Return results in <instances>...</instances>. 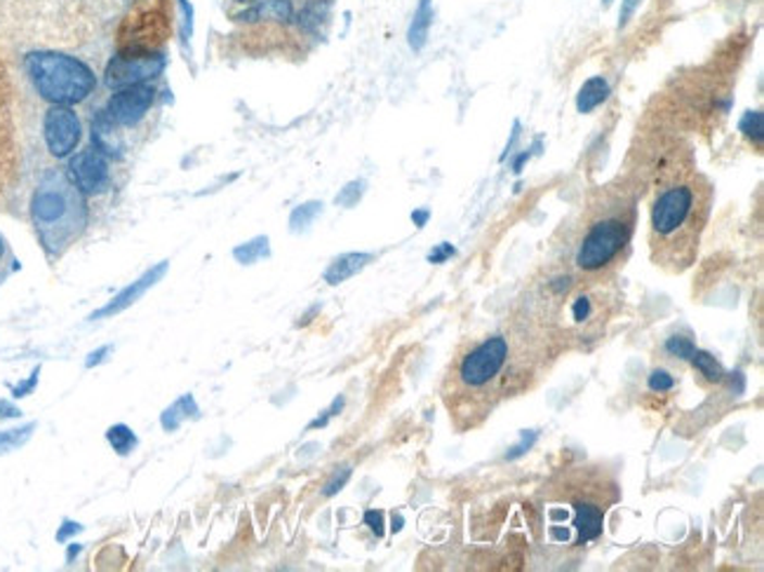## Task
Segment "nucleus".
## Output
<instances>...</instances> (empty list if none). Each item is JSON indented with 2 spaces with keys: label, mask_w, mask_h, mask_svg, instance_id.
Masks as SVG:
<instances>
[{
  "label": "nucleus",
  "mask_w": 764,
  "mask_h": 572,
  "mask_svg": "<svg viewBox=\"0 0 764 572\" xmlns=\"http://www.w3.org/2000/svg\"><path fill=\"white\" fill-rule=\"evenodd\" d=\"M711 204L713 186L694 171H680L659 188L650 214V244L659 266L673 272L691 266Z\"/></svg>",
  "instance_id": "1"
},
{
  "label": "nucleus",
  "mask_w": 764,
  "mask_h": 572,
  "mask_svg": "<svg viewBox=\"0 0 764 572\" xmlns=\"http://www.w3.org/2000/svg\"><path fill=\"white\" fill-rule=\"evenodd\" d=\"M88 195L62 169L42 176L32 195V224L42 249L60 256L88 226Z\"/></svg>",
  "instance_id": "2"
},
{
  "label": "nucleus",
  "mask_w": 764,
  "mask_h": 572,
  "mask_svg": "<svg viewBox=\"0 0 764 572\" xmlns=\"http://www.w3.org/2000/svg\"><path fill=\"white\" fill-rule=\"evenodd\" d=\"M24 71L40 99L52 106L83 104L97 90L95 71L78 56L38 50L24 56Z\"/></svg>",
  "instance_id": "3"
},
{
  "label": "nucleus",
  "mask_w": 764,
  "mask_h": 572,
  "mask_svg": "<svg viewBox=\"0 0 764 572\" xmlns=\"http://www.w3.org/2000/svg\"><path fill=\"white\" fill-rule=\"evenodd\" d=\"M633 226H636V209L633 204H616V207H602L600 214L590 218L584 240L576 252V268L581 272H602L622 256L630 244Z\"/></svg>",
  "instance_id": "4"
},
{
  "label": "nucleus",
  "mask_w": 764,
  "mask_h": 572,
  "mask_svg": "<svg viewBox=\"0 0 764 572\" xmlns=\"http://www.w3.org/2000/svg\"><path fill=\"white\" fill-rule=\"evenodd\" d=\"M511 359V343L506 335H492V339L475 345L466 357H461L456 369V387L464 394H487L492 390L501 373L506 371Z\"/></svg>",
  "instance_id": "5"
},
{
  "label": "nucleus",
  "mask_w": 764,
  "mask_h": 572,
  "mask_svg": "<svg viewBox=\"0 0 764 572\" xmlns=\"http://www.w3.org/2000/svg\"><path fill=\"white\" fill-rule=\"evenodd\" d=\"M165 68V54L158 52H118L115 54L107 71L104 82L111 90H123V87L149 85L161 76Z\"/></svg>",
  "instance_id": "6"
},
{
  "label": "nucleus",
  "mask_w": 764,
  "mask_h": 572,
  "mask_svg": "<svg viewBox=\"0 0 764 572\" xmlns=\"http://www.w3.org/2000/svg\"><path fill=\"white\" fill-rule=\"evenodd\" d=\"M42 141L52 157L64 160L76 153L83 141V123L71 106H50L42 115Z\"/></svg>",
  "instance_id": "7"
},
{
  "label": "nucleus",
  "mask_w": 764,
  "mask_h": 572,
  "mask_svg": "<svg viewBox=\"0 0 764 572\" xmlns=\"http://www.w3.org/2000/svg\"><path fill=\"white\" fill-rule=\"evenodd\" d=\"M155 104V90L149 85H135L123 87V90H113L107 109L102 111L107 120L113 127H135L139 125L147 113Z\"/></svg>",
  "instance_id": "8"
},
{
  "label": "nucleus",
  "mask_w": 764,
  "mask_h": 572,
  "mask_svg": "<svg viewBox=\"0 0 764 572\" xmlns=\"http://www.w3.org/2000/svg\"><path fill=\"white\" fill-rule=\"evenodd\" d=\"M68 179L74 181L85 195H99L104 193L111 183V174H109V157L97 149V145H90V149H85L80 153H74L68 160Z\"/></svg>",
  "instance_id": "9"
},
{
  "label": "nucleus",
  "mask_w": 764,
  "mask_h": 572,
  "mask_svg": "<svg viewBox=\"0 0 764 572\" xmlns=\"http://www.w3.org/2000/svg\"><path fill=\"white\" fill-rule=\"evenodd\" d=\"M167 260H161V263H155V266L151 270L143 272L137 282H133L129 287H125L118 296H113V301H109L104 307H99V310H95L90 315V321H99V319H109L113 315H118L123 310H127L129 305H135L143 293L151 291L158 282L163 280V277L167 275Z\"/></svg>",
  "instance_id": "10"
},
{
  "label": "nucleus",
  "mask_w": 764,
  "mask_h": 572,
  "mask_svg": "<svg viewBox=\"0 0 764 572\" xmlns=\"http://www.w3.org/2000/svg\"><path fill=\"white\" fill-rule=\"evenodd\" d=\"M297 17L292 0H262L256 5H248L236 14L238 22L254 24V22H276V24H292Z\"/></svg>",
  "instance_id": "11"
},
{
  "label": "nucleus",
  "mask_w": 764,
  "mask_h": 572,
  "mask_svg": "<svg viewBox=\"0 0 764 572\" xmlns=\"http://www.w3.org/2000/svg\"><path fill=\"white\" fill-rule=\"evenodd\" d=\"M372 260H374V256L365 254V252L341 254V256H337L335 260L329 263L323 277H325L327 284L337 287V284H343L346 280H351V277H355L358 272H363Z\"/></svg>",
  "instance_id": "12"
},
{
  "label": "nucleus",
  "mask_w": 764,
  "mask_h": 572,
  "mask_svg": "<svg viewBox=\"0 0 764 572\" xmlns=\"http://www.w3.org/2000/svg\"><path fill=\"white\" fill-rule=\"evenodd\" d=\"M574 527L579 531V542L576 545H586L590 539H598L602 535V523H604V507L600 509L596 503L579 500L574 505Z\"/></svg>",
  "instance_id": "13"
},
{
  "label": "nucleus",
  "mask_w": 764,
  "mask_h": 572,
  "mask_svg": "<svg viewBox=\"0 0 764 572\" xmlns=\"http://www.w3.org/2000/svg\"><path fill=\"white\" fill-rule=\"evenodd\" d=\"M430 24H434V0H419V5H416V10H414L410 31H408V42L414 52L424 50Z\"/></svg>",
  "instance_id": "14"
},
{
  "label": "nucleus",
  "mask_w": 764,
  "mask_h": 572,
  "mask_svg": "<svg viewBox=\"0 0 764 572\" xmlns=\"http://www.w3.org/2000/svg\"><path fill=\"white\" fill-rule=\"evenodd\" d=\"M196 418H200V408L193 399V394H184V397H179L175 404L163 410L161 424L165 432H175L186 420H196Z\"/></svg>",
  "instance_id": "15"
},
{
  "label": "nucleus",
  "mask_w": 764,
  "mask_h": 572,
  "mask_svg": "<svg viewBox=\"0 0 764 572\" xmlns=\"http://www.w3.org/2000/svg\"><path fill=\"white\" fill-rule=\"evenodd\" d=\"M610 97V82L608 78L602 76H593L584 82V87L579 90V97H576V111L579 113H590L596 111L600 104H604Z\"/></svg>",
  "instance_id": "16"
},
{
  "label": "nucleus",
  "mask_w": 764,
  "mask_h": 572,
  "mask_svg": "<svg viewBox=\"0 0 764 572\" xmlns=\"http://www.w3.org/2000/svg\"><path fill=\"white\" fill-rule=\"evenodd\" d=\"M268 256H271V246H268L266 234H259V238L234 249V258L238 263H242V266H252V263L268 258Z\"/></svg>",
  "instance_id": "17"
},
{
  "label": "nucleus",
  "mask_w": 764,
  "mask_h": 572,
  "mask_svg": "<svg viewBox=\"0 0 764 572\" xmlns=\"http://www.w3.org/2000/svg\"><path fill=\"white\" fill-rule=\"evenodd\" d=\"M107 442L118 456H129V453L139 446L137 434L133 432V428H127V424H113V428H109Z\"/></svg>",
  "instance_id": "18"
},
{
  "label": "nucleus",
  "mask_w": 764,
  "mask_h": 572,
  "mask_svg": "<svg viewBox=\"0 0 764 572\" xmlns=\"http://www.w3.org/2000/svg\"><path fill=\"white\" fill-rule=\"evenodd\" d=\"M691 364L697 366V371L709 380V383H723V380L727 378L725 369H723V364H719L711 352H703V349H694V355H691Z\"/></svg>",
  "instance_id": "19"
},
{
  "label": "nucleus",
  "mask_w": 764,
  "mask_h": 572,
  "mask_svg": "<svg viewBox=\"0 0 764 572\" xmlns=\"http://www.w3.org/2000/svg\"><path fill=\"white\" fill-rule=\"evenodd\" d=\"M323 214V202L313 200V202H304L295 207V212L290 214V230L292 232H304L309 230V226Z\"/></svg>",
  "instance_id": "20"
},
{
  "label": "nucleus",
  "mask_w": 764,
  "mask_h": 572,
  "mask_svg": "<svg viewBox=\"0 0 764 572\" xmlns=\"http://www.w3.org/2000/svg\"><path fill=\"white\" fill-rule=\"evenodd\" d=\"M34 432H36V422H28L24 428L0 432V456H8V453L22 448L28 438L34 436Z\"/></svg>",
  "instance_id": "21"
},
{
  "label": "nucleus",
  "mask_w": 764,
  "mask_h": 572,
  "mask_svg": "<svg viewBox=\"0 0 764 572\" xmlns=\"http://www.w3.org/2000/svg\"><path fill=\"white\" fill-rule=\"evenodd\" d=\"M739 129L743 131V137H748L753 143L762 145V141H764V115H762V111H746L743 117H741V123H739Z\"/></svg>",
  "instance_id": "22"
},
{
  "label": "nucleus",
  "mask_w": 764,
  "mask_h": 572,
  "mask_svg": "<svg viewBox=\"0 0 764 572\" xmlns=\"http://www.w3.org/2000/svg\"><path fill=\"white\" fill-rule=\"evenodd\" d=\"M365 190H367L365 181H351V183H346L339 190V195L335 198V202L339 204V207H355V204L363 200Z\"/></svg>",
  "instance_id": "23"
},
{
  "label": "nucleus",
  "mask_w": 764,
  "mask_h": 572,
  "mask_svg": "<svg viewBox=\"0 0 764 572\" xmlns=\"http://www.w3.org/2000/svg\"><path fill=\"white\" fill-rule=\"evenodd\" d=\"M694 341L691 339H685V335H671V339L666 341V352L677 359H691V355H694Z\"/></svg>",
  "instance_id": "24"
},
{
  "label": "nucleus",
  "mask_w": 764,
  "mask_h": 572,
  "mask_svg": "<svg viewBox=\"0 0 764 572\" xmlns=\"http://www.w3.org/2000/svg\"><path fill=\"white\" fill-rule=\"evenodd\" d=\"M537 438H539V432H535V430H523V432H521V442H517V444L506 453V460L513 462V460H517V458H523L525 453L531 450V446L537 444Z\"/></svg>",
  "instance_id": "25"
},
{
  "label": "nucleus",
  "mask_w": 764,
  "mask_h": 572,
  "mask_svg": "<svg viewBox=\"0 0 764 572\" xmlns=\"http://www.w3.org/2000/svg\"><path fill=\"white\" fill-rule=\"evenodd\" d=\"M351 474H353V469L351 467H341L339 469V472L335 474V476H331L329 481H327V486H325V491H323V495L325 497H331V495H337L343 486H346V483H349V479H351Z\"/></svg>",
  "instance_id": "26"
},
{
  "label": "nucleus",
  "mask_w": 764,
  "mask_h": 572,
  "mask_svg": "<svg viewBox=\"0 0 764 572\" xmlns=\"http://www.w3.org/2000/svg\"><path fill=\"white\" fill-rule=\"evenodd\" d=\"M181 8V40L189 42L193 36V5L189 0H179Z\"/></svg>",
  "instance_id": "27"
},
{
  "label": "nucleus",
  "mask_w": 764,
  "mask_h": 572,
  "mask_svg": "<svg viewBox=\"0 0 764 572\" xmlns=\"http://www.w3.org/2000/svg\"><path fill=\"white\" fill-rule=\"evenodd\" d=\"M343 404H346V399H343V397H337L335 402H331V406H329L327 410H323V416H321V418H315L313 422H309V430H321V428H327V422H329L331 418H335V416H339V414H341Z\"/></svg>",
  "instance_id": "28"
},
{
  "label": "nucleus",
  "mask_w": 764,
  "mask_h": 572,
  "mask_svg": "<svg viewBox=\"0 0 764 572\" xmlns=\"http://www.w3.org/2000/svg\"><path fill=\"white\" fill-rule=\"evenodd\" d=\"M647 383H650L652 392H668L675 387V378L668 371H654Z\"/></svg>",
  "instance_id": "29"
},
{
  "label": "nucleus",
  "mask_w": 764,
  "mask_h": 572,
  "mask_svg": "<svg viewBox=\"0 0 764 572\" xmlns=\"http://www.w3.org/2000/svg\"><path fill=\"white\" fill-rule=\"evenodd\" d=\"M38 373H40V366H36L34 373L28 376L26 380H22L20 385H12V397H17V399L28 397V394H32L36 390V385H38Z\"/></svg>",
  "instance_id": "30"
},
{
  "label": "nucleus",
  "mask_w": 764,
  "mask_h": 572,
  "mask_svg": "<svg viewBox=\"0 0 764 572\" xmlns=\"http://www.w3.org/2000/svg\"><path fill=\"white\" fill-rule=\"evenodd\" d=\"M456 254V249L450 242H440L434 246V252L428 254V263H434V266H440V263L450 260Z\"/></svg>",
  "instance_id": "31"
},
{
  "label": "nucleus",
  "mask_w": 764,
  "mask_h": 572,
  "mask_svg": "<svg viewBox=\"0 0 764 572\" xmlns=\"http://www.w3.org/2000/svg\"><path fill=\"white\" fill-rule=\"evenodd\" d=\"M642 0H622V12H618V31L628 26V22L633 20V14L640 8Z\"/></svg>",
  "instance_id": "32"
},
{
  "label": "nucleus",
  "mask_w": 764,
  "mask_h": 572,
  "mask_svg": "<svg viewBox=\"0 0 764 572\" xmlns=\"http://www.w3.org/2000/svg\"><path fill=\"white\" fill-rule=\"evenodd\" d=\"M572 315H574L576 325H584V321L590 317V298H586V296L576 298L572 305Z\"/></svg>",
  "instance_id": "33"
},
{
  "label": "nucleus",
  "mask_w": 764,
  "mask_h": 572,
  "mask_svg": "<svg viewBox=\"0 0 764 572\" xmlns=\"http://www.w3.org/2000/svg\"><path fill=\"white\" fill-rule=\"evenodd\" d=\"M365 523L372 527V533L377 535V537H384V511H377V509H370L365 511Z\"/></svg>",
  "instance_id": "34"
},
{
  "label": "nucleus",
  "mask_w": 764,
  "mask_h": 572,
  "mask_svg": "<svg viewBox=\"0 0 764 572\" xmlns=\"http://www.w3.org/2000/svg\"><path fill=\"white\" fill-rule=\"evenodd\" d=\"M111 352H113V345H102L99 349L90 352L88 359H85V366H88V369H95V366L102 364L111 355Z\"/></svg>",
  "instance_id": "35"
},
{
  "label": "nucleus",
  "mask_w": 764,
  "mask_h": 572,
  "mask_svg": "<svg viewBox=\"0 0 764 572\" xmlns=\"http://www.w3.org/2000/svg\"><path fill=\"white\" fill-rule=\"evenodd\" d=\"M78 533H83V525H80V523H76V521H64L60 531H57V542H66L68 537H74V535H78Z\"/></svg>",
  "instance_id": "36"
},
{
  "label": "nucleus",
  "mask_w": 764,
  "mask_h": 572,
  "mask_svg": "<svg viewBox=\"0 0 764 572\" xmlns=\"http://www.w3.org/2000/svg\"><path fill=\"white\" fill-rule=\"evenodd\" d=\"M517 139H521V123H513V135H511V139H509V143H506V149H503V153H501V157H499V163H506V160L513 155V149H515V143H517Z\"/></svg>",
  "instance_id": "37"
},
{
  "label": "nucleus",
  "mask_w": 764,
  "mask_h": 572,
  "mask_svg": "<svg viewBox=\"0 0 764 572\" xmlns=\"http://www.w3.org/2000/svg\"><path fill=\"white\" fill-rule=\"evenodd\" d=\"M22 416V410L14 406L12 402H5V399H0V420H12V418H20Z\"/></svg>",
  "instance_id": "38"
},
{
  "label": "nucleus",
  "mask_w": 764,
  "mask_h": 572,
  "mask_svg": "<svg viewBox=\"0 0 764 572\" xmlns=\"http://www.w3.org/2000/svg\"><path fill=\"white\" fill-rule=\"evenodd\" d=\"M428 218H430V212L428 209H419V212H414L412 214V221L416 228H424L428 224Z\"/></svg>",
  "instance_id": "39"
},
{
  "label": "nucleus",
  "mask_w": 764,
  "mask_h": 572,
  "mask_svg": "<svg viewBox=\"0 0 764 572\" xmlns=\"http://www.w3.org/2000/svg\"><path fill=\"white\" fill-rule=\"evenodd\" d=\"M551 289H553L555 293H565V291L569 289V277H560V280L551 282Z\"/></svg>",
  "instance_id": "40"
},
{
  "label": "nucleus",
  "mask_w": 764,
  "mask_h": 572,
  "mask_svg": "<svg viewBox=\"0 0 764 572\" xmlns=\"http://www.w3.org/2000/svg\"><path fill=\"white\" fill-rule=\"evenodd\" d=\"M551 537H555V539H560V542H565V539H569V531H560V527H551Z\"/></svg>",
  "instance_id": "41"
},
{
  "label": "nucleus",
  "mask_w": 764,
  "mask_h": 572,
  "mask_svg": "<svg viewBox=\"0 0 764 572\" xmlns=\"http://www.w3.org/2000/svg\"><path fill=\"white\" fill-rule=\"evenodd\" d=\"M80 549H83L80 545H71V549L66 551V561H68V563H74V561H76V556L80 554Z\"/></svg>",
  "instance_id": "42"
},
{
  "label": "nucleus",
  "mask_w": 764,
  "mask_h": 572,
  "mask_svg": "<svg viewBox=\"0 0 764 572\" xmlns=\"http://www.w3.org/2000/svg\"><path fill=\"white\" fill-rule=\"evenodd\" d=\"M548 514H551V519H553V521H562V519H567V511H562V509H551V511H548Z\"/></svg>",
  "instance_id": "43"
},
{
  "label": "nucleus",
  "mask_w": 764,
  "mask_h": 572,
  "mask_svg": "<svg viewBox=\"0 0 764 572\" xmlns=\"http://www.w3.org/2000/svg\"><path fill=\"white\" fill-rule=\"evenodd\" d=\"M234 3H238V5H256V3H262V0H234Z\"/></svg>",
  "instance_id": "44"
},
{
  "label": "nucleus",
  "mask_w": 764,
  "mask_h": 572,
  "mask_svg": "<svg viewBox=\"0 0 764 572\" xmlns=\"http://www.w3.org/2000/svg\"><path fill=\"white\" fill-rule=\"evenodd\" d=\"M402 527V517H393V533H398Z\"/></svg>",
  "instance_id": "45"
},
{
  "label": "nucleus",
  "mask_w": 764,
  "mask_h": 572,
  "mask_svg": "<svg viewBox=\"0 0 764 572\" xmlns=\"http://www.w3.org/2000/svg\"><path fill=\"white\" fill-rule=\"evenodd\" d=\"M3 256H5V242L0 238V260H3Z\"/></svg>",
  "instance_id": "46"
},
{
  "label": "nucleus",
  "mask_w": 764,
  "mask_h": 572,
  "mask_svg": "<svg viewBox=\"0 0 764 572\" xmlns=\"http://www.w3.org/2000/svg\"><path fill=\"white\" fill-rule=\"evenodd\" d=\"M614 3V0H602V8H610Z\"/></svg>",
  "instance_id": "47"
}]
</instances>
